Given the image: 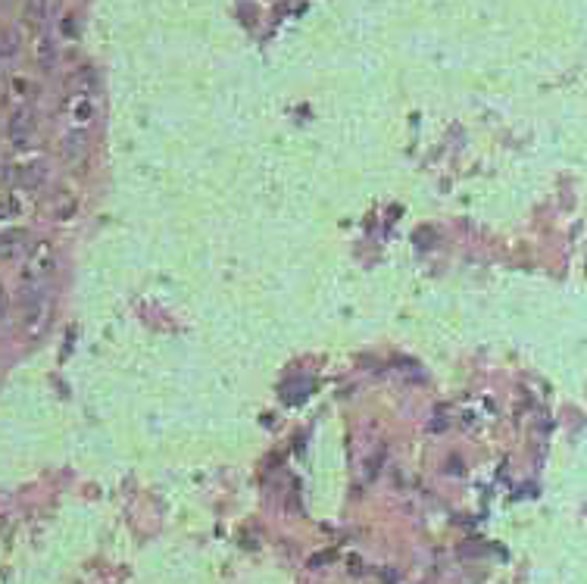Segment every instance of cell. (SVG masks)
<instances>
[{
    "instance_id": "obj_1",
    "label": "cell",
    "mask_w": 587,
    "mask_h": 584,
    "mask_svg": "<svg viewBox=\"0 0 587 584\" xmlns=\"http://www.w3.org/2000/svg\"><path fill=\"white\" fill-rule=\"evenodd\" d=\"M57 272V250L48 244V241H41V244L35 247V250L29 253V259H25V269H22V281L25 285H44V281L50 278V275Z\"/></svg>"
},
{
    "instance_id": "obj_2",
    "label": "cell",
    "mask_w": 587,
    "mask_h": 584,
    "mask_svg": "<svg viewBox=\"0 0 587 584\" xmlns=\"http://www.w3.org/2000/svg\"><path fill=\"white\" fill-rule=\"evenodd\" d=\"M66 116H69L72 131H88V125L94 122V100H91V94H69L66 97Z\"/></svg>"
},
{
    "instance_id": "obj_3",
    "label": "cell",
    "mask_w": 587,
    "mask_h": 584,
    "mask_svg": "<svg viewBox=\"0 0 587 584\" xmlns=\"http://www.w3.org/2000/svg\"><path fill=\"white\" fill-rule=\"evenodd\" d=\"M35 110L31 106H19L16 113L10 116V122H6V135H10V141L16 147H25L31 141V135H35Z\"/></svg>"
},
{
    "instance_id": "obj_4",
    "label": "cell",
    "mask_w": 587,
    "mask_h": 584,
    "mask_svg": "<svg viewBox=\"0 0 587 584\" xmlns=\"http://www.w3.org/2000/svg\"><path fill=\"white\" fill-rule=\"evenodd\" d=\"M3 178L10 181L13 187H38L41 185V169L38 166H6Z\"/></svg>"
},
{
    "instance_id": "obj_5",
    "label": "cell",
    "mask_w": 587,
    "mask_h": 584,
    "mask_svg": "<svg viewBox=\"0 0 587 584\" xmlns=\"http://www.w3.org/2000/svg\"><path fill=\"white\" fill-rule=\"evenodd\" d=\"M57 13V0H25V19L31 29H41L44 22H50Z\"/></svg>"
},
{
    "instance_id": "obj_6",
    "label": "cell",
    "mask_w": 587,
    "mask_h": 584,
    "mask_svg": "<svg viewBox=\"0 0 587 584\" xmlns=\"http://www.w3.org/2000/svg\"><path fill=\"white\" fill-rule=\"evenodd\" d=\"M63 157L69 159V163H82L85 157H88V131H72L63 138Z\"/></svg>"
},
{
    "instance_id": "obj_7",
    "label": "cell",
    "mask_w": 587,
    "mask_h": 584,
    "mask_svg": "<svg viewBox=\"0 0 587 584\" xmlns=\"http://www.w3.org/2000/svg\"><path fill=\"white\" fill-rule=\"evenodd\" d=\"M97 88V76L91 66H82L69 76V94H94Z\"/></svg>"
},
{
    "instance_id": "obj_8",
    "label": "cell",
    "mask_w": 587,
    "mask_h": 584,
    "mask_svg": "<svg viewBox=\"0 0 587 584\" xmlns=\"http://www.w3.org/2000/svg\"><path fill=\"white\" fill-rule=\"evenodd\" d=\"M25 238H29V234H25L22 228H16V232H3V234H0V259H13V257H16V253L22 250Z\"/></svg>"
},
{
    "instance_id": "obj_9",
    "label": "cell",
    "mask_w": 587,
    "mask_h": 584,
    "mask_svg": "<svg viewBox=\"0 0 587 584\" xmlns=\"http://www.w3.org/2000/svg\"><path fill=\"white\" fill-rule=\"evenodd\" d=\"M19 50V35L13 29H0V59L16 57Z\"/></svg>"
},
{
    "instance_id": "obj_10",
    "label": "cell",
    "mask_w": 587,
    "mask_h": 584,
    "mask_svg": "<svg viewBox=\"0 0 587 584\" xmlns=\"http://www.w3.org/2000/svg\"><path fill=\"white\" fill-rule=\"evenodd\" d=\"M38 59H41L44 66H53V59H57V50H53V41L50 38H41V44H38Z\"/></svg>"
},
{
    "instance_id": "obj_11",
    "label": "cell",
    "mask_w": 587,
    "mask_h": 584,
    "mask_svg": "<svg viewBox=\"0 0 587 584\" xmlns=\"http://www.w3.org/2000/svg\"><path fill=\"white\" fill-rule=\"evenodd\" d=\"M19 213V204L13 197H6V194H0V219H13Z\"/></svg>"
},
{
    "instance_id": "obj_12",
    "label": "cell",
    "mask_w": 587,
    "mask_h": 584,
    "mask_svg": "<svg viewBox=\"0 0 587 584\" xmlns=\"http://www.w3.org/2000/svg\"><path fill=\"white\" fill-rule=\"evenodd\" d=\"M3 313H6V294H3V287H0V319H3Z\"/></svg>"
}]
</instances>
